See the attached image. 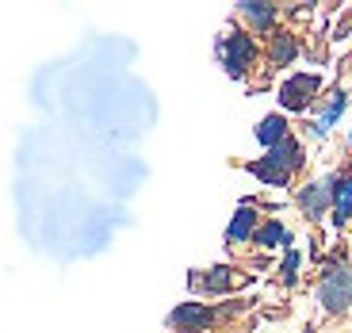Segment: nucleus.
Wrapping results in <instances>:
<instances>
[{
	"label": "nucleus",
	"instance_id": "obj_1",
	"mask_svg": "<svg viewBox=\"0 0 352 333\" xmlns=\"http://www.w3.org/2000/svg\"><path fill=\"white\" fill-rule=\"evenodd\" d=\"M318 299L333 314L349 310V303H352V268L349 264H329L326 276H322V288H318Z\"/></svg>",
	"mask_w": 352,
	"mask_h": 333
},
{
	"label": "nucleus",
	"instance_id": "obj_2",
	"mask_svg": "<svg viewBox=\"0 0 352 333\" xmlns=\"http://www.w3.org/2000/svg\"><path fill=\"white\" fill-rule=\"evenodd\" d=\"M253 39L245 35V31H234V35H226V43H222V65H226L230 77H241L245 73V65L253 62Z\"/></svg>",
	"mask_w": 352,
	"mask_h": 333
},
{
	"label": "nucleus",
	"instance_id": "obj_3",
	"mask_svg": "<svg viewBox=\"0 0 352 333\" xmlns=\"http://www.w3.org/2000/svg\"><path fill=\"white\" fill-rule=\"evenodd\" d=\"M318 92V77L314 73H299V77H291L287 85L280 88V104L287 107V111H299V107H307L310 100H314Z\"/></svg>",
	"mask_w": 352,
	"mask_h": 333
},
{
	"label": "nucleus",
	"instance_id": "obj_4",
	"mask_svg": "<svg viewBox=\"0 0 352 333\" xmlns=\"http://www.w3.org/2000/svg\"><path fill=\"white\" fill-rule=\"evenodd\" d=\"M329 200H333V176H329V180H314V184L302 188V195H299L307 219H318V215L329 207Z\"/></svg>",
	"mask_w": 352,
	"mask_h": 333
},
{
	"label": "nucleus",
	"instance_id": "obj_5",
	"mask_svg": "<svg viewBox=\"0 0 352 333\" xmlns=\"http://www.w3.org/2000/svg\"><path fill=\"white\" fill-rule=\"evenodd\" d=\"M264 161H268L272 169H280V173L291 176L295 169L302 165V149H299V142H295V138H283V142H276V146L268 149V158H264Z\"/></svg>",
	"mask_w": 352,
	"mask_h": 333
},
{
	"label": "nucleus",
	"instance_id": "obj_6",
	"mask_svg": "<svg viewBox=\"0 0 352 333\" xmlns=\"http://www.w3.org/2000/svg\"><path fill=\"white\" fill-rule=\"evenodd\" d=\"M173 322L184 325V333H199V330H207V325L214 322V310L199 307V303H184V307L173 310Z\"/></svg>",
	"mask_w": 352,
	"mask_h": 333
},
{
	"label": "nucleus",
	"instance_id": "obj_7",
	"mask_svg": "<svg viewBox=\"0 0 352 333\" xmlns=\"http://www.w3.org/2000/svg\"><path fill=\"white\" fill-rule=\"evenodd\" d=\"M352 215V176H333V222L344 226Z\"/></svg>",
	"mask_w": 352,
	"mask_h": 333
},
{
	"label": "nucleus",
	"instance_id": "obj_8",
	"mask_svg": "<svg viewBox=\"0 0 352 333\" xmlns=\"http://www.w3.org/2000/svg\"><path fill=\"white\" fill-rule=\"evenodd\" d=\"M287 138V119L283 115H268L261 127H256V142H264V146L272 149L276 142H283Z\"/></svg>",
	"mask_w": 352,
	"mask_h": 333
},
{
	"label": "nucleus",
	"instance_id": "obj_9",
	"mask_svg": "<svg viewBox=\"0 0 352 333\" xmlns=\"http://www.w3.org/2000/svg\"><path fill=\"white\" fill-rule=\"evenodd\" d=\"M253 226H256V211L241 207L238 215H234V222H230V230H226V241H245V237L253 234Z\"/></svg>",
	"mask_w": 352,
	"mask_h": 333
},
{
	"label": "nucleus",
	"instance_id": "obj_10",
	"mask_svg": "<svg viewBox=\"0 0 352 333\" xmlns=\"http://www.w3.org/2000/svg\"><path fill=\"white\" fill-rule=\"evenodd\" d=\"M192 283H199V288H207V291H226L230 283H234V272L230 268H211L207 276H192Z\"/></svg>",
	"mask_w": 352,
	"mask_h": 333
},
{
	"label": "nucleus",
	"instance_id": "obj_11",
	"mask_svg": "<svg viewBox=\"0 0 352 333\" xmlns=\"http://www.w3.org/2000/svg\"><path fill=\"white\" fill-rule=\"evenodd\" d=\"M241 12H245L256 27H272L276 23V8H272V4H261V0H245V4H241Z\"/></svg>",
	"mask_w": 352,
	"mask_h": 333
},
{
	"label": "nucleus",
	"instance_id": "obj_12",
	"mask_svg": "<svg viewBox=\"0 0 352 333\" xmlns=\"http://www.w3.org/2000/svg\"><path fill=\"white\" fill-rule=\"evenodd\" d=\"M295 54H299V46H295V39H291V35H276L272 39V62L276 65L295 62Z\"/></svg>",
	"mask_w": 352,
	"mask_h": 333
},
{
	"label": "nucleus",
	"instance_id": "obj_13",
	"mask_svg": "<svg viewBox=\"0 0 352 333\" xmlns=\"http://www.w3.org/2000/svg\"><path fill=\"white\" fill-rule=\"evenodd\" d=\"M341 107H344V96H341V92H333V100H329V107L322 111V119H318V123L310 127V131H314V134H326L329 127H333V119L341 115Z\"/></svg>",
	"mask_w": 352,
	"mask_h": 333
},
{
	"label": "nucleus",
	"instance_id": "obj_14",
	"mask_svg": "<svg viewBox=\"0 0 352 333\" xmlns=\"http://www.w3.org/2000/svg\"><path fill=\"white\" fill-rule=\"evenodd\" d=\"M249 173H256V176L264 180V184H272V188H283V184H287V173L272 169L268 161H256V165H249Z\"/></svg>",
	"mask_w": 352,
	"mask_h": 333
},
{
	"label": "nucleus",
	"instance_id": "obj_15",
	"mask_svg": "<svg viewBox=\"0 0 352 333\" xmlns=\"http://www.w3.org/2000/svg\"><path fill=\"white\" fill-rule=\"evenodd\" d=\"M280 241H287V230H283V222H268V226L256 234V246H264V249L280 246Z\"/></svg>",
	"mask_w": 352,
	"mask_h": 333
},
{
	"label": "nucleus",
	"instance_id": "obj_16",
	"mask_svg": "<svg viewBox=\"0 0 352 333\" xmlns=\"http://www.w3.org/2000/svg\"><path fill=\"white\" fill-rule=\"evenodd\" d=\"M295 268H299V253H287V261H283V280H295Z\"/></svg>",
	"mask_w": 352,
	"mask_h": 333
},
{
	"label": "nucleus",
	"instance_id": "obj_17",
	"mask_svg": "<svg viewBox=\"0 0 352 333\" xmlns=\"http://www.w3.org/2000/svg\"><path fill=\"white\" fill-rule=\"evenodd\" d=\"M302 333H310V330H302Z\"/></svg>",
	"mask_w": 352,
	"mask_h": 333
}]
</instances>
